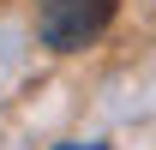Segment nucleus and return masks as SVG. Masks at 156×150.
I'll return each mask as SVG.
<instances>
[{
  "label": "nucleus",
  "instance_id": "2",
  "mask_svg": "<svg viewBox=\"0 0 156 150\" xmlns=\"http://www.w3.org/2000/svg\"><path fill=\"white\" fill-rule=\"evenodd\" d=\"M60 150H108L102 138H90V144H60Z\"/></svg>",
  "mask_w": 156,
  "mask_h": 150
},
{
  "label": "nucleus",
  "instance_id": "1",
  "mask_svg": "<svg viewBox=\"0 0 156 150\" xmlns=\"http://www.w3.org/2000/svg\"><path fill=\"white\" fill-rule=\"evenodd\" d=\"M108 24H114V0H36V36L54 54L90 48Z\"/></svg>",
  "mask_w": 156,
  "mask_h": 150
}]
</instances>
